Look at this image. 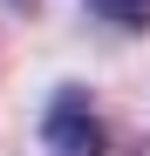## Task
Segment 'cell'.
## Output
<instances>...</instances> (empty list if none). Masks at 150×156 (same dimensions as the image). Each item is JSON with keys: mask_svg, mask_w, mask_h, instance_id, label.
I'll list each match as a JSON object with an SVG mask.
<instances>
[{"mask_svg": "<svg viewBox=\"0 0 150 156\" xmlns=\"http://www.w3.org/2000/svg\"><path fill=\"white\" fill-rule=\"evenodd\" d=\"M48 156H109V129L103 115H96L89 88H62L55 102H48Z\"/></svg>", "mask_w": 150, "mask_h": 156, "instance_id": "obj_1", "label": "cell"}, {"mask_svg": "<svg viewBox=\"0 0 150 156\" xmlns=\"http://www.w3.org/2000/svg\"><path fill=\"white\" fill-rule=\"evenodd\" d=\"M103 20H116V27H130V34H143L150 27V0H89Z\"/></svg>", "mask_w": 150, "mask_h": 156, "instance_id": "obj_2", "label": "cell"}]
</instances>
